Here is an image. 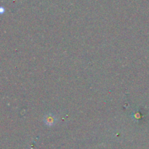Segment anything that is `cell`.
<instances>
[{
  "mask_svg": "<svg viewBox=\"0 0 149 149\" xmlns=\"http://www.w3.org/2000/svg\"><path fill=\"white\" fill-rule=\"evenodd\" d=\"M46 122L47 125H52L54 122H55V119H53L52 116H49V117H47V119Z\"/></svg>",
  "mask_w": 149,
  "mask_h": 149,
  "instance_id": "6da1fadb",
  "label": "cell"
}]
</instances>
